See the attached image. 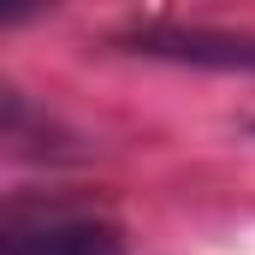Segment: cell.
<instances>
[{"label": "cell", "instance_id": "6da1fadb", "mask_svg": "<svg viewBox=\"0 0 255 255\" xmlns=\"http://www.w3.org/2000/svg\"><path fill=\"white\" fill-rule=\"evenodd\" d=\"M0 255H125V250H119V226L89 208L6 196L0 202Z\"/></svg>", "mask_w": 255, "mask_h": 255}, {"label": "cell", "instance_id": "7a4b0ae2", "mask_svg": "<svg viewBox=\"0 0 255 255\" xmlns=\"http://www.w3.org/2000/svg\"><path fill=\"white\" fill-rule=\"evenodd\" d=\"M148 60H184V65H220V71H255V36L208 30V24H142L125 36Z\"/></svg>", "mask_w": 255, "mask_h": 255}, {"label": "cell", "instance_id": "3957f363", "mask_svg": "<svg viewBox=\"0 0 255 255\" xmlns=\"http://www.w3.org/2000/svg\"><path fill=\"white\" fill-rule=\"evenodd\" d=\"M0 136L6 142H36V148H48V136L54 125L24 101V95H12V89H0Z\"/></svg>", "mask_w": 255, "mask_h": 255}]
</instances>
